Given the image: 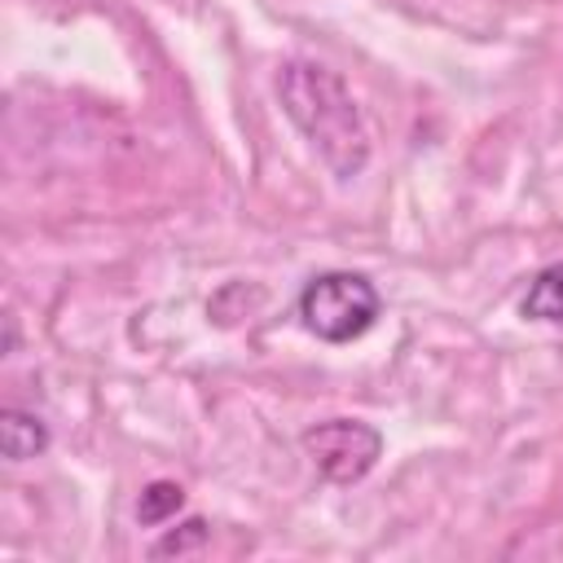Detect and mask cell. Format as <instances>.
Masks as SVG:
<instances>
[{
	"label": "cell",
	"mask_w": 563,
	"mask_h": 563,
	"mask_svg": "<svg viewBox=\"0 0 563 563\" xmlns=\"http://www.w3.org/2000/svg\"><path fill=\"white\" fill-rule=\"evenodd\" d=\"M308 449L317 453V462L330 479H356L378 457V435L361 422H325L308 435Z\"/></svg>",
	"instance_id": "2"
},
{
	"label": "cell",
	"mask_w": 563,
	"mask_h": 563,
	"mask_svg": "<svg viewBox=\"0 0 563 563\" xmlns=\"http://www.w3.org/2000/svg\"><path fill=\"white\" fill-rule=\"evenodd\" d=\"M40 444H44V431H40L31 418L4 413V453H9V457H26V453H35Z\"/></svg>",
	"instance_id": "4"
},
{
	"label": "cell",
	"mask_w": 563,
	"mask_h": 563,
	"mask_svg": "<svg viewBox=\"0 0 563 563\" xmlns=\"http://www.w3.org/2000/svg\"><path fill=\"white\" fill-rule=\"evenodd\" d=\"M180 506V488H172V484H154L150 493H145V501H141V519L145 523H158L167 510H176Z\"/></svg>",
	"instance_id": "5"
},
{
	"label": "cell",
	"mask_w": 563,
	"mask_h": 563,
	"mask_svg": "<svg viewBox=\"0 0 563 563\" xmlns=\"http://www.w3.org/2000/svg\"><path fill=\"white\" fill-rule=\"evenodd\" d=\"M523 312L537 321H563V264L545 268L523 295Z\"/></svg>",
	"instance_id": "3"
},
{
	"label": "cell",
	"mask_w": 563,
	"mask_h": 563,
	"mask_svg": "<svg viewBox=\"0 0 563 563\" xmlns=\"http://www.w3.org/2000/svg\"><path fill=\"white\" fill-rule=\"evenodd\" d=\"M299 317L325 343H347V339H356L374 325L378 295L356 273H325V277L308 282V290L299 299Z\"/></svg>",
	"instance_id": "1"
}]
</instances>
